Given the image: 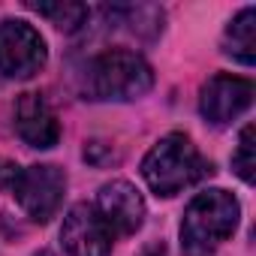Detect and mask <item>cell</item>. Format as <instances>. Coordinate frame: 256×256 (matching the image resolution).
<instances>
[{
    "label": "cell",
    "mask_w": 256,
    "mask_h": 256,
    "mask_svg": "<svg viewBox=\"0 0 256 256\" xmlns=\"http://www.w3.org/2000/svg\"><path fill=\"white\" fill-rule=\"evenodd\" d=\"M232 169L235 175L244 181V184H253V169H256V157H253V126L247 124L241 130V139H238V148L232 154Z\"/></svg>",
    "instance_id": "obj_12"
},
{
    "label": "cell",
    "mask_w": 256,
    "mask_h": 256,
    "mask_svg": "<svg viewBox=\"0 0 256 256\" xmlns=\"http://www.w3.org/2000/svg\"><path fill=\"white\" fill-rule=\"evenodd\" d=\"M94 208L108 223V229L118 235H133L145 223V199L130 181H108L100 187Z\"/></svg>",
    "instance_id": "obj_8"
},
{
    "label": "cell",
    "mask_w": 256,
    "mask_h": 256,
    "mask_svg": "<svg viewBox=\"0 0 256 256\" xmlns=\"http://www.w3.org/2000/svg\"><path fill=\"white\" fill-rule=\"evenodd\" d=\"M12 193L22 205V211L34 220V223H48L66 193V175L64 169L52 166V163H40V166H28L18 169Z\"/></svg>",
    "instance_id": "obj_4"
},
{
    "label": "cell",
    "mask_w": 256,
    "mask_h": 256,
    "mask_svg": "<svg viewBox=\"0 0 256 256\" xmlns=\"http://www.w3.org/2000/svg\"><path fill=\"white\" fill-rule=\"evenodd\" d=\"M60 241L70 256H112L114 232L88 202H78L66 211L60 226Z\"/></svg>",
    "instance_id": "obj_7"
},
{
    "label": "cell",
    "mask_w": 256,
    "mask_h": 256,
    "mask_svg": "<svg viewBox=\"0 0 256 256\" xmlns=\"http://www.w3.org/2000/svg\"><path fill=\"white\" fill-rule=\"evenodd\" d=\"M250 102H253V82L232 72L211 76L199 90V112L214 126L232 124L238 114L250 108Z\"/></svg>",
    "instance_id": "obj_6"
},
{
    "label": "cell",
    "mask_w": 256,
    "mask_h": 256,
    "mask_svg": "<svg viewBox=\"0 0 256 256\" xmlns=\"http://www.w3.org/2000/svg\"><path fill=\"white\" fill-rule=\"evenodd\" d=\"M16 130L30 148H54L60 139V120L42 94H22L16 102Z\"/></svg>",
    "instance_id": "obj_9"
},
{
    "label": "cell",
    "mask_w": 256,
    "mask_h": 256,
    "mask_svg": "<svg viewBox=\"0 0 256 256\" xmlns=\"http://www.w3.org/2000/svg\"><path fill=\"white\" fill-rule=\"evenodd\" d=\"M154 88L151 64L130 48L100 52L84 70V100L96 102H130Z\"/></svg>",
    "instance_id": "obj_1"
},
{
    "label": "cell",
    "mask_w": 256,
    "mask_h": 256,
    "mask_svg": "<svg viewBox=\"0 0 256 256\" xmlns=\"http://www.w3.org/2000/svg\"><path fill=\"white\" fill-rule=\"evenodd\" d=\"M241 217V205L229 190L196 193L181 220V250L184 256H214L217 247L232 238Z\"/></svg>",
    "instance_id": "obj_2"
},
{
    "label": "cell",
    "mask_w": 256,
    "mask_h": 256,
    "mask_svg": "<svg viewBox=\"0 0 256 256\" xmlns=\"http://www.w3.org/2000/svg\"><path fill=\"white\" fill-rule=\"evenodd\" d=\"M211 175V163L187 133L163 136L142 160V178L157 196H178Z\"/></svg>",
    "instance_id": "obj_3"
},
{
    "label": "cell",
    "mask_w": 256,
    "mask_h": 256,
    "mask_svg": "<svg viewBox=\"0 0 256 256\" xmlns=\"http://www.w3.org/2000/svg\"><path fill=\"white\" fill-rule=\"evenodd\" d=\"M34 10L60 30H78L90 16V10L82 4H34Z\"/></svg>",
    "instance_id": "obj_11"
},
{
    "label": "cell",
    "mask_w": 256,
    "mask_h": 256,
    "mask_svg": "<svg viewBox=\"0 0 256 256\" xmlns=\"http://www.w3.org/2000/svg\"><path fill=\"white\" fill-rule=\"evenodd\" d=\"M34 256H54V253H48V250H40V253H34Z\"/></svg>",
    "instance_id": "obj_15"
},
{
    "label": "cell",
    "mask_w": 256,
    "mask_h": 256,
    "mask_svg": "<svg viewBox=\"0 0 256 256\" xmlns=\"http://www.w3.org/2000/svg\"><path fill=\"white\" fill-rule=\"evenodd\" d=\"M223 52L232 60L253 66L256 60V10L253 6H244L223 30Z\"/></svg>",
    "instance_id": "obj_10"
},
{
    "label": "cell",
    "mask_w": 256,
    "mask_h": 256,
    "mask_svg": "<svg viewBox=\"0 0 256 256\" xmlns=\"http://www.w3.org/2000/svg\"><path fill=\"white\" fill-rule=\"evenodd\" d=\"M139 256H166V247H163V244H148Z\"/></svg>",
    "instance_id": "obj_14"
},
{
    "label": "cell",
    "mask_w": 256,
    "mask_h": 256,
    "mask_svg": "<svg viewBox=\"0 0 256 256\" xmlns=\"http://www.w3.org/2000/svg\"><path fill=\"white\" fill-rule=\"evenodd\" d=\"M16 175H18V166H12V163H0V187H10V190H12Z\"/></svg>",
    "instance_id": "obj_13"
},
{
    "label": "cell",
    "mask_w": 256,
    "mask_h": 256,
    "mask_svg": "<svg viewBox=\"0 0 256 256\" xmlns=\"http://www.w3.org/2000/svg\"><path fill=\"white\" fill-rule=\"evenodd\" d=\"M48 60L42 34L28 22H0V72L6 78H30Z\"/></svg>",
    "instance_id": "obj_5"
}]
</instances>
